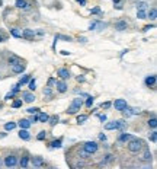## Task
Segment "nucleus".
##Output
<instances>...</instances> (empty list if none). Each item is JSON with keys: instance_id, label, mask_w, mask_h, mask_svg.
<instances>
[{"instance_id": "8", "label": "nucleus", "mask_w": 157, "mask_h": 169, "mask_svg": "<svg viewBox=\"0 0 157 169\" xmlns=\"http://www.w3.org/2000/svg\"><path fill=\"white\" fill-rule=\"evenodd\" d=\"M22 37L31 41V40H33V37H35V32H33L32 29H24V32H22Z\"/></svg>"}, {"instance_id": "24", "label": "nucleus", "mask_w": 157, "mask_h": 169, "mask_svg": "<svg viewBox=\"0 0 157 169\" xmlns=\"http://www.w3.org/2000/svg\"><path fill=\"white\" fill-rule=\"evenodd\" d=\"M10 34L13 35L15 38H22V32H20L19 29H16V28H13V29H10Z\"/></svg>"}, {"instance_id": "18", "label": "nucleus", "mask_w": 157, "mask_h": 169, "mask_svg": "<svg viewBox=\"0 0 157 169\" xmlns=\"http://www.w3.org/2000/svg\"><path fill=\"white\" fill-rule=\"evenodd\" d=\"M130 140H132V136L128 133H122L119 136V142H130Z\"/></svg>"}, {"instance_id": "19", "label": "nucleus", "mask_w": 157, "mask_h": 169, "mask_svg": "<svg viewBox=\"0 0 157 169\" xmlns=\"http://www.w3.org/2000/svg\"><path fill=\"white\" fill-rule=\"evenodd\" d=\"M28 163H29V158H28V156H22V158H20V162H19L20 168H26Z\"/></svg>"}, {"instance_id": "58", "label": "nucleus", "mask_w": 157, "mask_h": 169, "mask_svg": "<svg viewBox=\"0 0 157 169\" xmlns=\"http://www.w3.org/2000/svg\"><path fill=\"white\" fill-rule=\"evenodd\" d=\"M143 169H151V168H149V166H146V168H143Z\"/></svg>"}, {"instance_id": "36", "label": "nucleus", "mask_w": 157, "mask_h": 169, "mask_svg": "<svg viewBox=\"0 0 157 169\" xmlns=\"http://www.w3.org/2000/svg\"><path fill=\"white\" fill-rule=\"evenodd\" d=\"M86 120H87V115H79V117H77V123H79V124H83Z\"/></svg>"}, {"instance_id": "41", "label": "nucleus", "mask_w": 157, "mask_h": 169, "mask_svg": "<svg viewBox=\"0 0 157 169\" xmlns=\"http://www.w3.org/2000/svg\"><path fill=\"white\" fill-rule=\"evenodd\" d=\"M28 112H29V114H38V112H39V108H28Z\"/></svg>"}, {"instance_id": "30", "label": "nucleus", "mask_w": 157, "mask_h": 169, "mask_svg": "<svg viewBox=\"0 0 157 169\" xmlns=\"http://www.w3.org/2000/svg\"><path fill=\"white\" fill-rule=\"evenodd\" d=\"M17 63H19V59H17L16 56L9 57V64H12V66H13V64H17Z\"/></svg>"}, {"instance_id": "47", "label": "nucleus", "mask_w": 157, "mask_h": 169, "mask_svg": "<svg viewBox=\"0 0 157 169\" xmlns=\"http://www.w3.org/2000/svg\"><path fill=\"white\" fill-rule=\"evenodd\" d=\"M13 96H15V93H13V92H9L8 95H6V98H5V99H10V98H13Z\"/></svg>"}, {"instance_id": "38", "label": "nucleus", "mask_w": 157, "mask_h": 169, "mask_svg": "<svg viewBox=\"0 0 157 169\" xmlns=\"http://www.w3.org/2000/svg\"><path fill=\"white\" fill-rule=\"evenodd\" d=\"M47 134H48L47 131H41V133L38 134V137H36V139H38V140H44V139L47 137Z\"/></svg>"}, {"instance_id": "43", "label": "nucleus", "mask_w": 157, "mask_h": 169, "mask_svg": "<svg viewBox=\"0 0 157 169\" xmlns=\"http://www.w3.org/2000/svg\"><path fill=\"white\" fill-rule=\"evenodd\" d=\"M12 107L13 108H19V107H22V101H15L12 104Z\"/></svg>"}, {"instance_id": "56", "label": "nucleus", "mask_w": 157, "mask_h": 169, "mask_svg": "<svg viewBox=\"0 0 157 169\" xmlns=\"http://www.w3.org/2000/svg\"><path fill=\"white\" fill-rule=\"evenodd\" d=\"M79 41H80V42H86L87 40H86V38H79Z\"/></svg>"}, {"instance_id": "45", "label": "nucleus", "mask_w": 157, "mask_h": 169, "mask_svg": "<svg viewBox=\"0 0 157 169\" xmlns=\"http://www.w3.org/2000/svg\"><path fill=\"white\" fill-rule=\"evenodd\" d=\"M90 13H92V15H98V13H100V9H99V8L92 9V10H90Z\"/></svg>"}, {"instance_id": "27", "label": "nucleus", "mask_w": 157, "mask_h": 169, "mask_svg": "<svg viewBox=\"0 0 157 169\" xmlns=\"http://www.w3.org/2000/svg\"><path fill=\"white\" fill-rule=\"evenodd\" d=\"M50 147H52V149H58V147H61V140H54V142H51Z\"/></svg>"}, {"instance_id": "2", "label": "nucleus", "mask_w": 157, "mask_h": 169, "mask_svg": "<svg viewBox=\"0 0 157 169\" xmlns=\"http://www.w3.org/2000/svg\"><path fill=\"white\" fill-rule=\"evenodd\" d=\"M82 105H83V101H82V99H80V98H76V99H73L71 105L68 107L67 112H68V114H76L77 111H80Z\"/></svg>"}, {"instance_id": "40", "label": "nucleus", "mask_w": 157, "mask_h": 169, "mask_svg": "<svg viewBox=\"0 0 157 169\" xmlns=\"http://www.w3.org/2000/svg\"><path fill=\"white\" fill-rule=\"evenodd\" d=\"M156 140H157V133H156V131H153V133H151V136H150V142L156 143Z\"/></svg>"}, {"instance_id": "6", "label": "nucleus", "mask_w": 157, "mask_h": 169, "mask_svg": "<svg viewBox=\"0 0 157 169\" xmlns=\"http://www.w3.org/2000/svg\"><path fill=\"white\" fill-rule=\"evenodd\" d=\"M32 163H33V166H35V168H41V166L45 165V161L42 159L41 156H35V158L32 159Z\"/></svg>"}, {"instance_id": "37", "label": "nucleus", "mask_w": 157, "mask_h": 169, "mask_svg": "<svg viewBox=\"0 0 157 169\" xmlns=\"http://www.w3.org/2000/svg\"><path fill=\"white\" fill-rule=\"evenodd\" d=\"M112 159H114V156H112V155H106V156H105V159L102 161V163H109V162H112Z\"/></svg>"}, {"instance_id": "14", "label": "nucleus", "mask_w": 157, "mask_h": 169, "mask_svg": "<svg viewBox=\"0 0 157 169\" xmlns=\"http://www.w3.org/2000/svg\"><path fill=\"white\" fill-rule=\"evenodd\" d=\"M29 3L26 2V0H16V8L19 9H29Z\"/></svg>"}, {"instance_id": "39", "label": "nucleus", "mask_w": 157, "mask_h": 169, "mask_svg": "<svg viewBox=\"0 0 157 169\" xmlns=\"http://www.w3.org/2000/svg\"><path fill=\"white\" fill-rule=\"evenodd\" d=\"M118 124H119V130H124L127 127V123H124V120H118Z\"/></svg>"}, {"instance_id": "3", "label": "nucleus", "mask_w": 157, "mask_h": 169, "mask_svg": "<svg viewBox=\"0 0 157 169\" xmlns=\"http://www.w3.org/2000/svg\"><path fill=\"white\" fill-rule=\"evenodd\" d=\"M98 149H99V146H98V143L96 142H86L84 143V146H83V150L86 153H89V155H92V153H96L98 152Z\"/></svg>"}, {"instance_id": "13", "label": "nucleus", "mask_w": 157, "mask_h": 169, "mask_svg": "<svg viewBox=\"0 0 157 169\" xmlns=\"http://www.w3.org/2000/svg\"><path fill=\"white\" fill-rule=\"evenodd\" d=\"M146 84H147L149 88H153V86L156 84V76H154V75H151V76L146 77Z\"/></svg>"}, {"instance_id": "28", "label": "nucleus", "mask_w": 157, "mask_h": 169, "mask_svg": "<svg viewBox=\"0 0 157 169\" xmlns=\"http://www.w3.org/2000/svg\"><path fill=\"white\" fill-rule=\"evenodd\" d=\"M149 127H151V128H156V127H157V120H156V117H153V118L149 120Z\"/></svg>"}, {"instance_id": "55", "label": "nucleus", "mask_w": 157, "mask_h": 169, "mask_svg": "<svg viewBox=\"0 0 157 169\" xmlns=\"http://www.w3.org/2000/svg\"><path fill=\"white\" fill-rule=\"evenodd\" d=\"M61 54H63V56H68L70 53H68V51H64V50H63V51H61Z\"/></svg>"}, {"instance_id": "50", "label": "nucleus", "mask_w": 157, "mask_h": 169, "mask_svg": "<svg viewBox=\"0 0 157 169\" xmlns=\"http://www.w3.org/2000/svg\"><path fill=\"white\" fill-rule=\"evenodd\" d=\"M99 120L102 121V123H103V121H106V115H105V114H103V115H99Z\"/></svg>"}, {"instance_id": "7", "label": "nucleus", "mask_w": 157, "mask_h": 169, "mask_svg": "<svg viewBox=\"0 0 157 169\" xmlns=\"http://www.w3.org/2000/svg\"><path fill=\"white\" fill-rule=\"evenodd\" d=\"M12 72H13V73H24V72H25V64H20V63L13 64V66H12Z\"/></svg>"}, {"instance_id": "26", "label": "nucleus", "mask_w": 157, "mask_h": 169, "mask_svg": "<svg viewBox=\"0 0 157 169\" xmlns=\"http://www.w3.org/2000/svg\"><path fill=\"white\" fill-rule=\"evenodd\" d=\"M58 121H60V118H58V115H52V117H50L48 118V123H50L51 126H55Z\"/></svg>"}, {"instance_id": "12", "label": "nucleus", "mask_w": 157, "mask_h": 169, "mask_svg": "<svg viewBox=\"0 0 157 169\" xmlns=\"http://www.w3.org/2000/svg\"><path fill=\"white\" fill-rule=\"evenodd\" d=\"M105 130H119V124H118V120L112 121V123H108L105 126Z\"/></svg>"}, {"instance_id": "25", "label": "nucleus", "mask_w": 157, "mask_h": 169, "mask_svg": "<svg viewBox=\"0 0 157 169\" xmlns=\"http://www.w3.org/2000/svg\"><path fill=\"white\" fill-rule=\"evenodd\" d=\"M15 128H16V123H6L5 124V130H8V131H12Z\"/></svg>"}, {"instance_id": "48", "label": "nucleus", "mask_w": 157, "mask_h": 169, "mask_svg": "<svg viewBox=\"0 0 157 169\" xmlns=\"http://www.w3.org/2000/svg\"><path fill=\"white\" fill-rule=\"evenodd\" d=\"M137 114H140V110L138 108H132V115H137Z\"/></svg>"}, {"instance_id": "9", "label": "nucleus", "mask_w": 157, "mask_h": 169, "mask_svg": "<svg viewBox=\"0 0 157 169\" xmlns=\"http://www.w3.org/2000/svg\"><path fill=\"white\" fill-rule=\"evenodd\" d=\"M55 86H57V91L60 93H64V92H67V84L64 83V82H55Z\"/></svg>"}, {"instance_id": "51", "label": "nucleus", "mask_w": 157, "mask_h": 169, "mask_svg": "<svg viewBox=\"0 0 157 169\" xmlns=\"http://www.w3.org/2000/svg\"><path fill=\"white\" fill-rule=\"evenodd\" d=\"M153 28H154V25H149V26L144 28V31H150V29H153Z\"/></svg>"}, {"instance_id": "31", "label": "nucleus", "mask_w": 157, "mask_h": 169, "mask_svg": "<svg viewBox=\"0 0 157 169\" xmlns=\"http://www.w3.org/2000/svg\"><path fill=\"white\" fill-rule=\"evenodd\" d=\"M29 80H31V76H29V75H26V76H24V77H22V79H20V82H19V84H20V86H22V84L28 83V82H29Z\"/></svg>"}, {"instance_id": "33", "label": "nucleus", "mask_w": 157, "mask_h": 169, "mask_svg": "<svg viewBox=\"0 0 157 169\" xmlns=\"http://www.w3.org/2000/svg\"><path fill=\"white\" fill-rule=\"evenodd\" d=\"M57 40H63V41H71L70 37H64V35H55V41Z\"/></svg>"}, {"instance_id": "54", "label": "nucleus", "mask_w": 157, "mask_h": 169, "mask_svg": "<svg viewBox=\"0 0 157 169\" xmlns=\"http://www.w3.org/2000/svg\"><path fill=\"white\" fill-rule=\"evenodd\" d=\"M54 82H55V80H54V79H50V80H48V88H50L51 84L54 83Z\"/></svg>"}, {"instance_id": "34", "label": "nucleus", "mask_w": 157, "mask_h": 169, "mask_svg": "<svg viewBox=\"0 0 157 169\" xmlns=\"http://www.w3.org/2000/svg\"><path fill=\"white\" fill-rule=\"evenodd\" d=\"M146 16H147L146 10H138V12H137V18H140V19H146Z\"/></svg>"}, {"instance_id": "5", "label": "nucleus", "mask_w": 157, "mask_h": 169, "mask_svg": "<svg viewBox=\"0 0 157 169\" xmlns=\"http://www.w3.org/2000/svg\"><path fill=\"white\" fill-rule=\"evenodd\" d=\"M114 107H115L116 111H124L128 105H127V101H125V99H115V102H114Z\"/></svg>"}, {"instance_id": "57", "label": "nucleus", "mask_w": 157, "mask_h": 169, "mask_svg": "<svg viewBox=\"0 0 157 169\" xmlns=\"http://www.w3.org/2000/svg\"><path fill=\"white\" fill-rule=\"evenodd\" d=\"M3 41V37H2V35H0V42Z\"/></svg>"}, {"instance_id": "15", "label": "nucleus", "mask_w": 157, "mask_h": 169, "mask_svg": "<svg viewBox=\"0 0 157 169\" xmlns=\"http://www.w3.org/2000/svg\"><path fill=\"white\" fill-rule=\"evenodd\" d=\"M24 99H25V102H28V104H31V102L35 101V95L31 92H25L24 93Z\"/></svg>"}, {"instance_id": "52", "label": "nucleus", "mask_w": 157, "mask_h": 169, "mask_svg": "<svg viewBox=\"0 0 157 169\" xmlns=\"http://www.w3.org/2000/svg\"><path fill=\"white\" fill-rule=\"evenodd\" d=\"M76 2H79L82 6H84V5H86V0H76Z\"/></svg>"}, {"instance_id": "22", "label": "nucleus", "mask_w": 157, "mask_h": 169, "mask_svg": "<svg viewBox=\"0 0 157 169\" xmlns=\"http://www.w3.org/2000/svg\"><path fill=\"white\" fill-rule=\"evenodd\" d=\"M48 115L45 114V112H41L39 115H38V121H41V123H48Z\"/></svg>"}, {"instance_id": "53", "label": "nucleus", "mask_w": 157, "mask_h": 169, "mask_svg": "<svg viewBox=\"0 0 157 169\" xmlns=\"http://www.w3.org/2000/svg\"><path fill=\"white\" fill-rule=\"evenodd\" d=\"M77 80H79V82H84V77H83V76H77Z\"/></svg>"}, {"instance_id": "46", "label": "nucleus", "mask_w": 157, "mask_h": 169, "mask_svg": "<svg viewBox=\"0 0 157 169\" xmlns=\"http://www.w3.org/2000/svg\"><path fill=\"white\" fill-rule=\"evenodd\" d=\"M100 107H102V108H105V110H108V108L111 107V102H105V104L102 102V105H100Z\"/></svg>"}, {"instance_id": "16", "label": "nucleus", "mask_w": 157, "mask_h": 169, "mask_svg": "<svg viewBox=\"0 0 157 169\" xmlns=\"http://www.w3.org/2000/svg\"><path fill=\"white\" fill-rule=\"evenodd\" d=\"M19 127H20V130H28L31 127V123L28 120H20L19 121Z\"/></svg>"}, {"instance_id": "23", "label": "nucleus", "mask_w": 157, "mask_h": 169, "mask_svg": "<svg viewBox=\"0 0 157 169\" xmlns=\"http://www.w3.org/2000/svg\"><path fill=\"white\" fill-rule=\"evenodd\" d=\"M143 161H151V153H150L149 149H146L144 153H143V158H141Z\"/></svg>"}, {"instance_id": "32", "label": "nucleus", "mask_w": 157, "mask_h": 169, "mask_svg": "<svg viewBox=\"0 0 157 169\" xmlns=\"http://www.w3.org/2000/svg\"><path fill=\"white\" fill-rule=\"evenodd\" d=\"M93 102H95V98H93V96H89V98L86 99V107L90 108L92 105H93Z\"/></svg>"}, {"instance_id": "59", "label": "nucleus", "mask_w": 157, "mask_h": 169, "mask_svg": "<svg viewBox=\"0 0 157 169\" xmlns=\"http://www.w3.org/2000/svg\"><path fill=\"white\" fill-rule=\"evenodd\" d=\"M114 2H115V3H119V0H114Z\"/></svg>"}, {"instance_id": "49", "label": "nucleus", "mask_w": 157, "mask_h": 169, "mask_svg": "<svg viewBox=\"0 0 157 169\" xmlns=\"http://www.w3.org/2000/svg\"><path fill=\"white\" fill-rule=\"evenodd\" d=\"M99 139H100V140H103V142H105V140H106V136L103 134V133H100V134H99Z\"/></svg>"}, {"instance_id": "11", "label": "nucleus", "mask_w": 157, "mask_h": 169, "mask_svg": "<svg viewBox=\"0 0 157 169\" xmlns=\"http://www.w3.org/2000/svg\"><path fill=\"white\" fill-rule=\"evenodd\" d=\"M127 26H128V24L125 21H118L115 24V29L116 31H124V29H127Z\"/></svg>"}, {"instance_id": "29", "label": "nucleus", "mask_w": 157, "mask_h": 169, "mask_svg": "<svg viewBox=\"0 0 157 169\" xmlns=\"http://www.w3.org/2000/svg\"><path fill=\"white\" fill-rule=\"evenodd\" d=\"M147 6H149V3H147V2H138V5H137L138 10H144Z\"/></svg>"}, {"instance_id": "10", "label": "nucleus", "mask_w": 157, "mask_h": 169, "mask_svg": "<svg viewBox=\"0 0 157 169\" xmlns=\"http://www.w3.org/2000/svg\"><path fill=\"white\" fill-rule=\"evenodd\" d=\"M57 75L61 77V79H67V77H70V72H68L67 69H58Z\"/></svg>"}, {"instance_id": "17", "label": "nucleus", "mask_w": 157, "mask_h": 169, "mask_svg": "<svg viewBox=\"0 0 157 169\" xmlns=\"http://www.w3.org/2000/svg\"><path fill=\"white\" fill-rule=\"evenodd\" d=\"M19 137H20L22 140H29V139H31V134H29L28 130H20V131H19Z\"/></svg>"}, {"instance_id": "4", "label": "nucleus", "mask_w": 157, "mask_h": 169, "mask_svg": "<svg viewBox=\"0 0 157 169\" xmlns=\"http://www.w3.org/2000/svg\"><path fill=\"white\" fill-rule=\"evenodd\" d=\"M17 165V158L15 156V155H9V156H6L5 158V166L6 168H15Z\"/></svg>"}, {"instance_id": "42", "label": "nucleus", "mask_w": 157, "mask_h": 169, "mask_svg": "<svg viewBox=\"0 0 157 169\" xmlns=\"http://www.w3.org/2000/svg\"><path fill=\"white\" fill-rule=\"evenodd\" d=\"M44 95H45V96H51V95H52V92H51V89L48 88V86L44 89Z\"/></svg>"}, {"instance_id": "44", "label": "nucleus", "mask_w": 157, "mask_h": 169, "mask_svg": "<svg viewBox=\"0 0 157 169\" xmlns=\"http://www.w3.org/2000/svg\"><path fill=\"white\" fill-rule=\"evenodd\" d=\"M28 121H29L31 124H32V123H36V121H38V115H32V117L28 120Z\"/></svg>"}, {"instance_id": "21", "label": "nucleus", "mask_w": 157, "mask_h": 169, "mask_svg": "<svg viewBox=\"0 0 157 169\" xmlns=\"http://www.w3.org/2000/svg\"><path fill=\"white\" fill-rule=\"evenodd\" d=\"M149 18L151 19V21H156V18H157V10H156V8H151V9H150Z\"/></svg>"}, {"instance_id": "1", "label": "nucleus", "mask_w": 157, "mask_h": 169, "mask_svg": "<svg viewBox=\"0 0 157 169\" xmlns=\"http://www.w3.org/2000/svg\"><path fill=\"white\" fill-rule=\"evenodd\" d=\"M127 147H128V150L131 153H138L141 150V147H143V142L138 140V139H132V140L128 142Z\"/></svg>"}, {"instance_id": "35", "label": "nucleus", "mask_w": 157, "mask_h": 169, "mask_svg": "<svg viewBox=\"0 0 157 169\" xmlns=\"http://www.w3.org/2000/svg\"><path fill=\"white\" fill-rule=\"evenodd\" d=\"M28 83H29V89H31V91H35V88H36V83H35V79H31V80H29Z\"/></svg>"}, {"instance_id": "20", "label": "nucleus", "mask_w": 157, "mask_h": 169, "mask_svg": "<svg viewBox=\"0 0 157 169\" xmlns=\"http://www.w3.org/2000/svg\"><path fill=\"white\" fill-rule=\"evenodd\" d=\"M121 112H122V117H124V118H130L132 115V108H128V107H127V108H125L124 111H121Z\"/></svg>"}]
</instances>
